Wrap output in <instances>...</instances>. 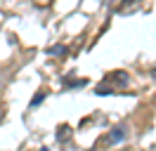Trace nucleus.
Wrapping results in <instances>:
<instances>
[{"label":"nucleus","mask_w":156,"mask_h":151,"mask_svg":"<svg viewBox=\"0 0 156 151\" xmlns=\"http://www.w3.org/2000/svg\"><path fill=\"white\" fill-rule=\"evenodd\" d=\"M123 139H126V128H123V125H121V128H114V130L109 132V137H107L109 144H121Z\"/></svg>","instance_id":"1"},{"label":"nucleus","mask_w":156,"mask_h":151,"mask_svg":"<svg viewBox=\"0 0 156 151\" xmlns=\"http://www.w3.org/2000/svg\"><path fill=\"white\" fill-rule=\"evenodd\" d=\"M48 54H66V45H55V47H50Z\"/></svg>","instance_id":"2"},{"label":"nucleus","mask_w":156,"mask_h":151,"mask_svg":"<svg viewBox=\"0 0 156 151\" xmlns=\"http://www.w3.org/2000/svg\"><path fill=\"white\" fill-rule=\"evenodd\" d=\"M88 80L85 78H80V80H64V87H73V85H85Z\"/></svg>","instance_id":"3"},{"label":"nucleus","mask_w":156,"mask_h":151,"mask_svg":"<svg viewBox=\"0 0 156 151\" xmlns=\"http://www.w3.org/2000/svg\"><path fill=\"white\" fill-rule=\"evenodd\" d=\"M43 99H45V92H38L36 97H33V99H31V106H38V104L43 102Z\"/></svg>","instance_id":"4"},{"label":"nucleus","mask_w":156,"mask_h":151,"mask_svg":"<svg viewBox=\"0 0 156 151\" xmlns=\"http://www.w3.org/2000/svg\"><path fill=\"white\" fill-rule=\"evenodd\" d=\"M151 78H156V68H154V71H151Z\"/></svg>","instance_id":"5"},{"label":"nucleus","mask_w":156,"mask_h":151,"mask_svg":"<svg viewBox=\"0 0 156 151\" xmlns=\"http://www.w3.org/2000/svg\"><path fill=\"white\" fill-rule=\"evenodd\" d=\"M43 151H50V149H43Z\"/></svg>","instance_id":"6"}]
</instances>
